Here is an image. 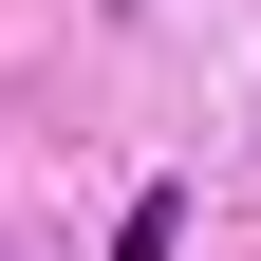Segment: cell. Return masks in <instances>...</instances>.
<instances>
[{"label":"cell","mask_w":261,"mask_h":261,"mask_svg":"<svg viewBox=\"0 0 261 261\" xmlns=\"http://www.w3.org/2000/svg\"><path fill=\"white\" fill-rule=\"evenodd\" d=\"M168 243H187V205H168V187H149V205L112 224V261H168Z\"/></svg>","instance_id":"1"}]
</instances>
